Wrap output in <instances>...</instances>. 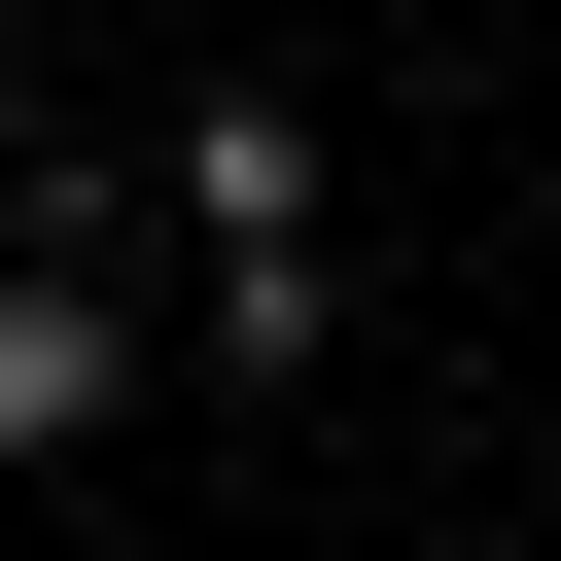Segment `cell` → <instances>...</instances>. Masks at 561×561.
I'll use <instances>...</instances> for the list:
<instances>
[{
    "label": "cell",
    "mask_w": 561,
    "mask_h": 561,
    "mask_svg": "<svg viewBox=\"0 0 561 561\" xmlns=\"http://www.w3.org/2000/svg\"><path fill=\"white\" fill-rule=\"evenodd\" d=\"M140 280H175V386L280 421V386L351 351V105H316V70H175V105H140Z\"/></svg>",
    "instance_id": "6da1fadb"
},
{
    "label": "cell",
    "mask_w": 561,
    "mask_h": 561,
    "mask_svg": "<svg viewBox=\"0 0 561 561\" xmlns=\"http://www.w3.org/2000/svg\"><path fill=\"white\" fill-rule=\"evenodd\" d=\"M140 386H175V280H140V210L0 245V491H105V456H140Z\"/></svg>",
    "instance_id": "7a4b0ae2"
},
{
    "label": "cell",
    "mask_w": 561,
    "mask_h": 561,
    "mask_svg": "<svg viewBox=\"0 0 561 561\" xmlns=\"http://www.w3.org/2000/svg\"><path fill=\"white\" fill-rule=\"evenodd\" d=\"M526 491H561V351H526Z\"/></svg>",
    "instance_id": "3957f363"
},
{
    "label": "cell",
    "mask_w": 561,
    "mask_h": 561,
    "mask_svg": "<svg viewBox=\"0 0 561 561\" xmlns=\"http://www.w3.org/2000/svg\"><path fill=\"white\" fill-rule=\"evenodd\" d=\"M526 35H561V0H526Z\"/></svg>",
    "instance_id": "277c9868"
}]
</instances>
